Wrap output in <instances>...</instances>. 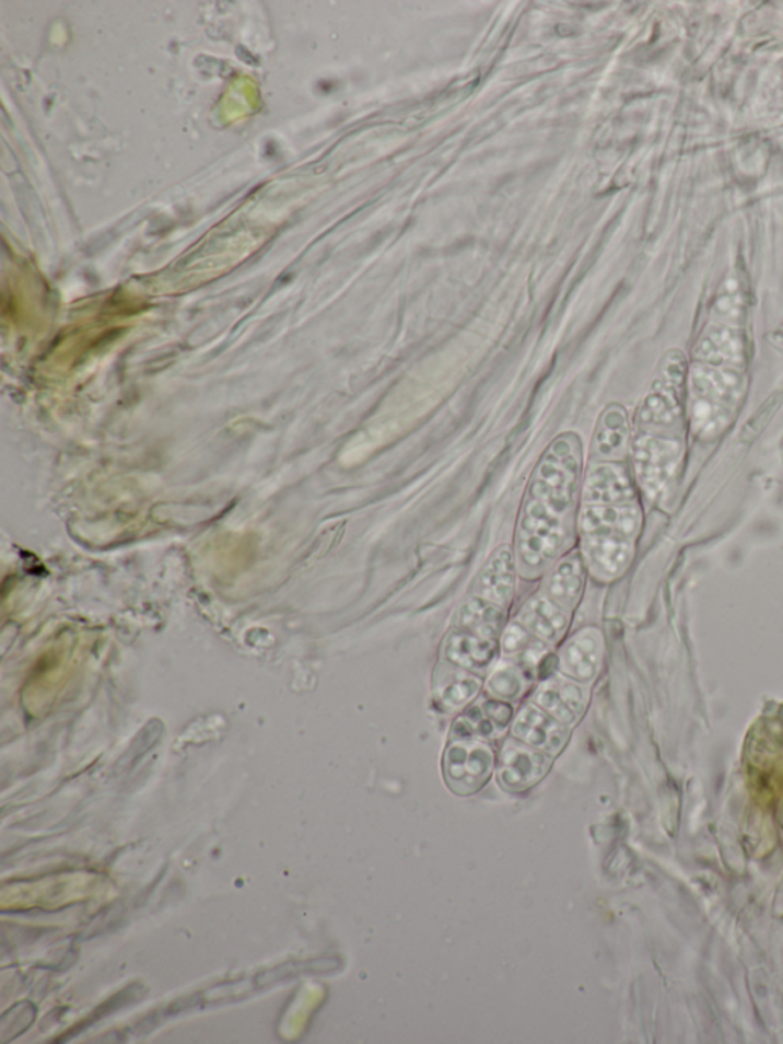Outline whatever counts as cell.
Masks as SVG:
<instances>
[{"label": "cell", "instance_id": "9a60e30c", "mask_svg": "<svg viewBox=\"0 0 783 1044\" xmlns=\"http://www.w3.org/2000/svg\"><path fill=\"white\" fill-rule=\"evenodd\" d=\"M545 762L540 755L525 747H506L502 757V778L510 785H527L544 774Z\"/></svg>", "mask_w": 783, "mask_h": 1044}, {"label": "cell", "instance_id": "ffe728a7", "mask_svg": "<svg viewBox=\"0 0 783 1044\" xmlns=\"http://www.w3.org/2000/svg\"><path fill=\"white\" fill-rule=\"evenodd\" d=\"M479 689V682L471 675H464L453 681L451 686L444 691V700L451 705H460L468 698L474 697Z\"/></svg>", "mask_w": 783, "mask_h": 1044}, {"label": "cell", "instance_id": "e0dca14e", "mask_svg": "<svg viewBox=\"0 0 783 1044\" xmlns=\"http://www.w3.org/2000/svg\"><path fill=\"white\" fill-rule=\"evenodd\" d=\"M490 763V751L482 746H455L448 754V770L459 780L466 777L470 780L482 777L489 770Z\"/></svg>", "mask_w": 783, "mask_h": 1044}, {"label": "cell", "instance_id": "9c48e42d", "mask_svg": "<svg viewBox=\"0 0 783 1044\" xmlns=\"http://www.w3.org/2000/svg\"><path fill=\"white\" fill-rule=\"evenodd\" d=\"M629 440L628 417L621 406H609L601 414L593 439V449L600 459H618L626 452Z\"/></svg>", "mask_w": 783, "mask_h": 1044}, {"label": "cell", "instance_id": "2e32d148", "mask_svg": "<svg viewBox=\"0 0 783 1044\" xmlns=\"http://www.w3.org/2000/svg\"><path fill=\"white\" fill-rule=\"evenodd\" d=\"M583 589V567L577 558H566L554 570L548 581V590L559 605H571L581 596Z\"/></svg>", "mask_w": 783, "mask_h": 1044}, {"label": "cell", "instance_id": "277c9868", "mask_svg": "<svg viewBox=\"0 0 783 1044\" xmlns=\"http://www.w3.org/2000/svg\"><path fill=\"white\" fill-rule=\"evenodd\" d=\"M583 498L586 504H628L635 498V490L623 467L601 463L587 472Z\"/></svg>", "mask_w": 783, "mask_h": 1044}, {"label": "cell", "instance_id": "7c38bea8", "mask_svg": "<svg viewBox=\"0 0 783 1044\" xmlns=\"http://www.w3.org/2000/svg\"><path fill=\"white\" fill-rule=\"evenodd\" d=\"M514 732L525 742L540 750L558 751L565 742V729L536 708H525L516 721Z\"/></svg>", "mask_w": 783, "mask_h": 1044}, {"label": "cell", "instance_id": "44dd1931", "mask_svg": "<svg viewBox=\"0 0 783 1044\" xmlns=\"http://www.w3.org/2000/svg\"><path fill=\"white\" fill-rule=\"evenodd\" d=\"M531 643V637H529L527 629L522 627V625L512 624L509 628H506L504 636V650L509 652V654L524 652Z\"/></svg>", "mask_w": 783, "mask_h": 1044}, {"label": "cell", "instance_id": "30bf717a", "mask_svg": "<svg viewBox=\"0 0 783 1044\" xmlns=\"http://www.w3.org/2000/svg\"><path fill=\"white\" fill-rule=\"evenodd\" d=\"M522 622L533 635L547 642H554L565 631L568 616L558 602L547 598H536L525 605Z\"/></svg>", "mask_w": 783, "mask_h": 1044}, {"label": "cell", "instance_id": "52a82bcc", "mask_svg": "<svg viewBox=\"0 0 783 1044\" xmlns=\"http://www.w3.org/2000/svg\"><path fill=\"white\" fill-rule=\"evenodd\" d=\"M514 579H516V568H514L512 548L504 545L491 556L479 576L478 593L493 604L506 605L513 596Z\"/></svg>", "mask_w": 783, "mask_h": 1044}, {"label": "cell", "instance_id": "8fae6325", "mask_svg": "<svg viewBox=\"0 0 783 1044\" xmlns=\"http://www.w3.org/2000/svg\"><path fill=\"white\" fill-rule=\"evenodd\" d=\"M496 654V645L493 640L470 635V633H455L445 643V658L453 665L466 670H481L490 665Z\"/></svg>", "mask_w": 783, "mask_h": 1044}, {"label": "cell", "instance_id": "3957f363", "mask_svg": "<svg viewBox=\"0 0 783 1044\" xmlns=\"http://www.w3.org/2000/svg\"><path fill=\"white\" fill-rule=\"evenodd\" d=\"M681 462V448L669 440L641 437L633 446V464L644 492L662 500L669 492Z\"/></svg>", "mask_w": 783, "mask_h": 1044}, {"label": "cell", "instance_id": "ac0fdd59", "mask_svg": "<svg viewBox=\"0 0 783 1044\" xmlns=\"http://www.w3.org/2000/svg\"><path fill=\"white\" fill-rule=\"evenodd\" d=\"M34 1019H36V1007L33 1004L23 1001V1004L15 1005L0 1020V1035H2L0 1040L7 1043L10 1040L17 1039L23 1032L28 1031Z\"/></svg>", "mask_w": 783, "mask_h": 1044}, {"label": "cell", "instance_id": "4fadbf2b", "mask_svg": "<svg viewBox=\"0 0 783 1044\" xmlns=\"http://www.w3.org/2000/svg\"><path fill=\"white\" fill-rule=\"evenodd\" d=\"M458 622L470 635L494 640L504 624V612L487 599L475 598L460 606Z\"/></svg>", "mask_w": 783, "mask_h": 1044}, {"label": "cell", "instance_id": "5bb4252c", "mask_svg": "<svg viewBox=\"0 0 783 1044\" xmlns=\"http://www.w3.org/2000/svg\"><path fill=\"white\" fill-rule=\"evenodd\" d=\"M598 662H600V640L591 629L575 636L563 650V670L579 681L593 677Z\"/></svg>", "mask_w": 783, "mask_h": 1044}, {"label": "cell", "instance_id": "d6986e66", "mask_svg": "<svg viewBox=\"0 0 783 1044\" xmlns=\"http://www.w3.org/2000/svg\"><path fill=\"white\" fill-rule=\"evenodd\" d=\"M489 688L494 696L514 698L522 689V675L517 668H499L490 678Z\"/></svg>", "mask_w": 783, "mask_h": 1044}, {"label": "cell", "instance_id": "8992f818", "mask_svg": "<svg viewBox=\"0 0 783 1044\" xmlns=\"http://www.w3.org/2000/svg\"><path fill=\"white\" fill-rule=\"evenodd\" d=\"M640 510L635 504H585L581 513L583 535L609 533L632 537L639 532Z\"/></svg>", "mask_w": 783, "mask_h": 1044}, {"label": "cell", "instance_id": "5b68a950", "mask_svg": "<svg viewBox=\"0 0 783 1044\" xmlns=\"http://www.w3.org/2000/svg\"><path fill=\"white\" fill-rule=\"evenodd\" d=\"M583 553L598 575L613 578L623 573L633 556L632 537L593 533L583 535Z\"/></svg>", "mask_w": 783, "mask_h": 1044}, {"label": "cell", "instance_id": "7a4b0ae2", "mask_svg": "<svg viewBox=\"0 0 783 1044\" xmlns=\"http://www.w3.org/2000/svg\"><path fill=\"white\" fill-rule=\"evenodd\" d=\"M565 541L563 518L554 515L542 502L529 498L519 529V555L529 568H542L558 558Z\"/></svg>", "mask_w": 783, "mask_h": 1044}, {"label": "cell", "instance_id": "6da1fadb", "mask_svg": "<svg viewBox=\"0 0 783 1044\" xmlns=\"http://www.w3.org/2000/svg\"><path fill=\"white\" fill-rule=\"evenodd\" d=\"M581 441L574 433H565L552 441L537 467L529 498L560 518L573 509L581 479Z\"/></svg>", "mask_w": 783, "mask_h": 1044}, {"label": "cell", "instance_id": "ba28073f", "mask_svg": "<svg viewBox=\"0 0 783 1044\" xmlns=\"http://www.w3.org/2000/svg\"><path fill=\"white\" fill-rule=\"evenodd\" d=\"M537 701L562 721H573L583 711L585 693L582 686L566 678L556 677L544 683Z\"/></svg>", "mask_w": 783, "mask_h": 1044}]
</instances>
